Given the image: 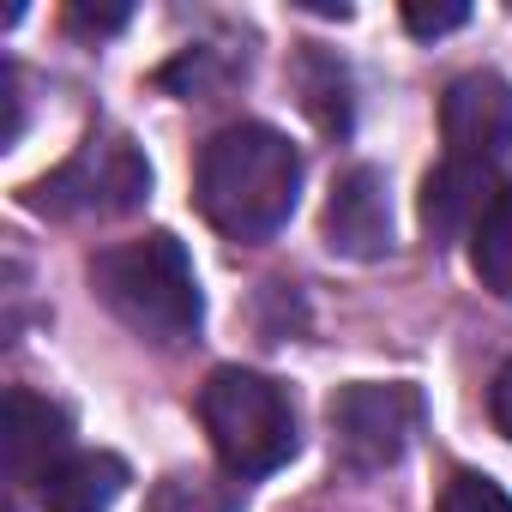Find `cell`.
<instances>
[{
	"label": "cell",
	"mask_w": 512,
	"mask_h": 512,
	"mask_svg": "<svg viewBox=\"0 0 512 512\" xmlns=\"http://www.w3.org/2000/svg\"><path fill=\"white\" fill-rule=\"evenodd\" d=\"M296 97H302V109L314 115L320 133H350L356 103H350V73H344L338 55L302 49V55H296Z\"/></svg>",
	"instance_id": "8fae6325"
},
{
	"label": "cell",
	"mask_w": 512,
	"mask_h": 512,
	"mask_svg": "<svg viewBox=\"0 0 512 512\" xmlns=\"http://www.w3.org/2000/svg\"><path fill=\"white\" fill-rule=\"evenodd\" d=\"M296 193H302V151L266 121L223 127L193 169V199L205 223L229 241L278 235L296 211Z\"/></svg>",
	"instance_id": "6da1fadb"
},
{
	"label": "cell",
	"mask_w": 512,
	"mask_h": 512,
	"mask_svg": "<svg viewBox=\"0 0 512 512\" xmlns=\"http://www.w3.org/2000/svg\"><path fill=\"white\" fill-rule=\"evenodd\" d=\"M199 422L229 476H272L296 458V410L278 380L253 368H217L199 386Z\"/></svg>",
	"instance_id": "3957f363"
},
{
	"label": "cell",
	"mask_w": 512,
	"mask_h": 512,
	"mask_svg": "<svg viewBox=\"0 0 512 512\" xmlns=\"http://www.w3.org/2000/svg\"><path fill=\"white\" fill-rule=\"evenodd\" d=\"M470 266H476L482 290H494L500 302H512V187L476 223V235H470Z\"/></svg>",
	"instance_id": "7c38bea8"
},
{
	"label": "cell",
	"mask_w": 512,
	"mask_h": 512,
	"mask_svg": "<svg viewBox=\"0 0 512 512\" xmlns=\"http://www.w3.org/2000/svg\"><path fill=\"white\" fill-rule=\"evenodd\" d=\"M91 290L133 338H145L157 350L187 344L199 332V320H205V296H199L193 260H187V247L169 229L121 241V247H103L91 260Z\"/></svg>",
	"instance_id": "7a4b0ae2"
},
{
	"label": "cell",
	"mask_w": 512,
	"mask_h": 512,
	"mask_svg": "<svg viewBox=\"0 0 512 512\" xmlns=\"http://www.w3.org/2000/svg\"><path fill=\"white\" fill-rule=\"evenodd\" d=\"M145 193H151V163L133 151V139L91 133L61 169H49L43 181L25 187V205L37 217L79 223V217H127L145 205Z\"/></svg>",
	"instance_id": "277c9868"
},
{
	"label": "cell",
	"mask_w": 512,
	"mask_h": 512,
	"mask_svg": "<svg viewBox=\"0 0 512 512\" xmlns=\"http://www.w3.org/2000/svg\"><path fill=\"white\" fill-rule=\"evenodd\" d=\"M241 73V61H223L217 49H187L181 61H169L157 79L169 85V91H181V97H211L223 79H235Z\"/></svg>",
	"instance_id": "5bb4252c"
},
{
	"label": "cell",
	"mask_w": 512,
	"mask_h": 512,
	"mask_svg": "<svg viewBox=\"0 0 512 512\" xmlns=\"http://www.w3.org/2000/svg\"><path fill=\"white\" fill-rule=\"evenodd\" d=\"M0 440H7V476L19 488L43 494V482L73 458V416L61 404L13 386L7 392V434H0Z\"/></svg>",
	"instance_id": "ba28073f"
},
{
	"label": "cell",
	"mask_w": 512,
	"mask_h": 512,
	"mask_svg": "<svg viewBox=\"0 0 512 512\" xmlns=\"http://www.w3.org/2000/svg\"><path fill=\"white\" fill-rule=\"evenodd\" d=\"M151 512H241V488L199 470H175L151 488Z\"/></svg>",
	"instance_id": "4fadbf2b"
},
{
	"label": "cell",
	"mask_w": 512,
	"mask_h": 512,
	"mask_svg": "<svg viewBox=\"0 0 512 512\" xmlns=\"http://www.w3.org/2000/svg\"><path fill=\"white\" fill-rule=\"evenodd\" d=\"M488 410H494V428L512 440V362L494 374V386H488Z\"/></svg>",
	"instance_id": "ac0fdd59"
},
{
	"label": "cell",
	"mask_w": 512,
	"mask_h": 512,
	"mask_svg": "<svg viewBox=\"0 0 512 512\" xmlns=\"http://www.w3.org/2000/svg\"><path fill=\"white\" fill-rule=\"evenodd\" d=\"M326 247L344 260H380L392 247V199H386V175L374 163H356L332 181L326 193Z\"/></svg>",
	"instance_id": "52a82bcc"
},
{
	"label": "cell",
	"mask_w": 512,
	"mask_h": 512,
	"mask_svg": "<svg viewBox=\"0 0 512 512\" xmlns=\"http://www.w3.org/2000/svg\"><path fill=\"white\" fill-rule=\"evenodd\" d=\"M506 193L494 163H470V157H446L428 181H422V229L434 247L470 241L476 223L494 211V199Z\"/></svg>",
	"instance_id": "9c48e42d"
},
{
	"label": "cell",
	"mask_w": 512,
	"mask_h": 512,
	"mask_svg": "<svg viewBox=\"0 0 512 512\" xmlns=\"http://www.w3.org/2000/svg\"><path fill=\"white\" fill-rule=\"evenodd\" d=\"M0 85H7V145L25 133V97H19V67L7 61V67H0Z\"/></svg>",
	"instance_id": "d6986e66"
},
{
	"label": "cell",
	"mask_w": 512,
	"mask_h": 512,
	"mask_svg": "<svg viewBox=\"0 0 512 512\" xmlns=\"http://www.w3.org/2000/svg\"><path fill=\"white\" fill-rule=\"evenodd\" d=\"M470 19V7H404V31L410 37H446Z\"/></svg>",
	"instance_id": "2e32d148"
},
{
	"label": "cell",
	"mask_w": 512,
	"mask_h": 512,
	"mask_svg": "<svg viewBox=\"0 0 512 512\" xmlns=\"http://www.w3.org/2000/svg\"><path fill=\"white\" fill-rule=\"evenodd\" d=\"M326 428H332V458L344 470H386L410 452L416 428H422V392L416 386H344L326 404Z\"/></svg>",
	"instance_id": "5b68a950"
},
{
	"label": "cell",
	"mask_w": 512,
	"mask_h": 512,
	"mask_svg": "<svg viewBox=\"0 0 512 512\" xmlns=\"http://www.w3.org/2000/svg\"><path fill=\"white\" fill-rule=\"evenodd\" d=\"M127 25V7H67V31H85V37H109Z\"/></svg>",
	"instance_id": "e0dca14e"
},
{
	"label": "cell",
	"mask_w": 512,
	"mask_h": 512,
	"mask_svg": "<svg viewBox=\"0 0 512 512\" xmlns=\"http://www.w3.org/2000/svg\"><path fill=\"white\" fill-rule=\"evenodd\" d=\"M440 133H446V157L494 163L512 145V85L500 73L452 79L440 97Z\"/></svg>",
	"instance_id": "8992f818"
},
{
	"label": "cell",
	"mask_w": 512,
	"mask_h": 512,
	"mask_svg": "<svg viewBox=\"0 0 512 512\" xmlns=\"http://www.w3.org/2000/svg\"><path fill=\"white\" fill-rule=\"evenodd\" d=\"M127 488V464L115 452H73L43 482V512H109Z\"/></svg>",
	"instance_id": "30bf717a"
},
{
	"label": "cell",
	"mask_w": 512,
	"mask_h": 512,
	"mask_svg": "<svg viewBox=\"0 0 512 512\" xmlns=\"http://www.w3.org/2000/svg\"><path fill=\"white\" fill-rule=\"evenodd\" d=\"M440 512H512V494L476 470H458L446 488H440Z\"/></svg>",
	"instance_id": "9a60e30c"
}]
</instances>
